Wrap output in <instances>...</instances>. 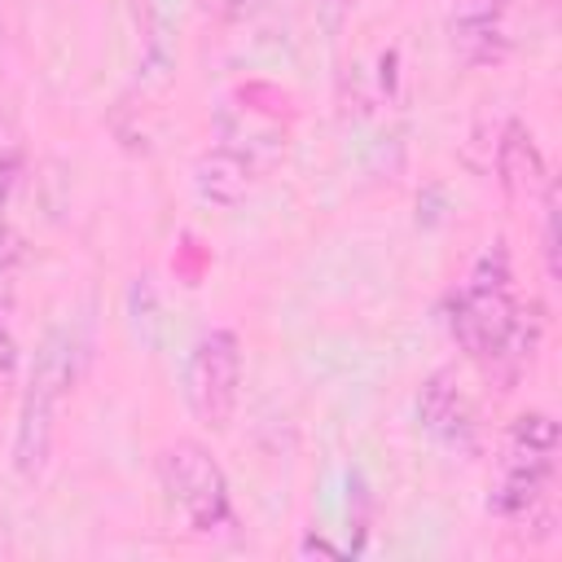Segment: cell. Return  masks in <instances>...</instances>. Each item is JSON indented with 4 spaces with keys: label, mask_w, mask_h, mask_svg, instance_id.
Listing matches in <instances>:
<instances>
[{
    "label": "cell",
    "mask_w": 562,
    "mask_h": 562,
    "mask_svg": "<svg viewBox=\"0 0 562 562\" xmlns=\"http://www.w3.org/2000/svg\"><path fill=\"white\" fill-rule=\"evenodd\" d=\"M514 312H518V303H514L509 250H505V241H492V246L479 255V263H474V272H470V281H465V290H461V294L452 299V307H448V334L457 338V347H461L470 360L487 364L492 351L501 347V338H505Z\"/></svg>",
    "instance_id": "obj_1"
},
{
    "label": "cell",
    "mask_w": 562,
    "mask_h": 562,
    "mask_svg": "<svg viewBox=\"0 0 562 562\" xmlns=\"http://www.w3.org/2000/svg\"><path fill=\"white\" fill-rule=\"evenodd\" d=\"M158 483L167 492V501L180 509V518L211 536L233 527V496H228V479L220 470V461L211 457L206 443L198 439H171L158 452Z\"/></svg>",
    "instance_id": "obj_2"
},
{
    "label": "cell",
    "mask_w": 562,
    "mask_h": 562,
    "mask_svg": "<svg viewBox=\"0 0 562 562\" xmlns=\"http://www.w3.org/2000/svg\"><path fill=\"white\" fill-rule=\"evenodd\" d=\"M75 382V364H70V338L53 334L35 360V373L26 382L22 408H18V430H13V465L18 474L35 479L53 452V426H57V400L66 395V386Z\"/></svg>",
    "instance_id": "obj_3"
},
{
    "label": "cell",
    "mask_w": 562,
    "mask_h": 562,
    "mask_svg": "<svg viewBox=\"0 0 562 562\" xmlns=\"http://www.w3.org/2000/svg\"><path fill=\"white\" fill-rule=\"evenodd\" d=\"M237 395H241V338L233 329H206L189 347L184 400L202 426L224 430L237 413Z\"/></svg>",
    "instance_id": "obj_4"
},
{
    "label": "cell",
    "mask_w": 562,
    "mask_h": 562,
    "mask_svg": "<svg viewBox=\"0 0 562 562\" xmlns=\"http://www.w3.org/2000/svg\"><path fill=\"white\" fill-rule=\"evenodd\" d=\"M518 0H457L448 13V44L465 66H496L514 44Z\"/></svg>",
    "instance_id": "obj_5"
},
{
    "label": "cell",
    "mask_w": 562,
    "mask_h": 562,
    "mask_svg": "<svg viewBox=\"0 0 562 562\" xmlns=\"http://www.w3.org/2000/svg\"><path fill=\"white\" fill-rule=\"evenodd\" d=\"M417 422L430 439H439L443 448L452 452H474L479 448V422H474V408L465 400V391L452 382L448 369L430 373L422 382V395H417Z\"/></svg>",
    "instance_id": "obj_6"
},
{
    "label": "cell",
    "mask_w": 562,
    "mask_h": 562,
    "mask_svg": "<svg viewBox=\"0 0 562 562\" xmlns=\"http://www.w3.org/2000/svg\"><path fill=\"white\" fill-rule=\"evenodd\" d=\"M549 479H553V457L509 448V461L501 470V483L492 487V509L501 518H527L544 501Z\"/></svg>",
    "instance_id": "obj_7"
},
{
    "label": "cell",
    "mask_w": 562,
    "mask_h": 562,
    "mask_svg": "<svg viewBox=\"0 0 562 562\" xmlns=\"http://www.w3.org/2000/svg\"><path fill=\"white\" fill-rule=\"evenodd\" d=\"M250 180H255L250 154L237 149V145H228V140L215 145V149H206V154L198 158V167H193V189H198V198L211 202V206H237V202L246 198Z\"/></svg>",
    "instance_id": "obj_8"
},
{
    "label": "cell",
    "mask_w": 562,
    "mask_h": 562,
    "mask_svg": "<svg viewBox=\"0 0 562 562\" xmlns=\"http://www.w3.org/2000/svg\"><path fill=\"white\" fill-rule=\"evenodd\" d=\"M496 176H501V184H505L509 198H522V193H531V189L544 184V158L536 149V136L518 119H509L501 127V140H496Z\"/></svg>",
    "instance_id": "obj_9"
},
{
    "label": "cell",
    "mask_w": 562,
    "mask_h": 562,
    "mask_svg": "<svg viewBox=\"0 0 562 562\" xmlns=\"http://www.w3.org/2000/svg\"><path fill=\"white\" fill-rule=\"evenodd\" d=\"M540 338H544V316H540V307H518L514 321H509V329H505V338H501V347H496L492 360L483 364L487 378H496V382L509 391V386L518 382V373L527 369V360L540 351Z\"/></svg>",
    "instance_id": "obj_10"
},
{
    "label": "cell",
    "mask_w": 562,
    "mask_h": 562,
    "mask_svg": "<svg viewBox=\"0 0 562 562\" xmlns=\"http://www.w3.org/2000/svg\"><path fill=\"white\" fill-rule=\"evenodd\" d=\"M509 448L553 457L558 452V422L549 413H518L509 426Z\"/></svg>",
    "instance_id": "obj_11"
},
{
    "label": "cell",
    "mask_w": 562,
    "mask_h": 562,
    "mask_svg": "<svg viewBox=\"0 0 562 562\" xmlns=\"http://www.w3.org/2000/svg\"><path fill=\"white\" fill-rule=\"evenodd\" d=\"M544 263H549V277L562 272V263H558V184H549V193H544Z\"/></svg>",
    "instance_id": "obj_12"
},
{
    "label": "cell",
    "mask_w": 562,
    "mask_h": 562,
    "mask_svg": "<svg viewBox=\"0 0 562 562\" xmlns=\"http://www.w3.org/2000/svg\"><path fill=\"white\" fill-rule=\"evenodd\" d=\"M18 180H22V149H0V211L9 206Z\"/></svg>",
    "instance_id": "obj_13"
},
{
    "label": "cell",
    "mask_w": 562,
    "mask_h": 562,
    "mask_svg": "<svg viewBox=\"0 0 562 562\" xmlns=\"http://www.w3.org/2000/svg\"><path fill=\"white\" fill-rule=\"evenodd\" d=\"M18 259H22V237L0 220V277H9Z\"/></svg>",
    "instance_id": "obj_14"
},
{
    "label": "cell",
    "mask_w": 562,
    "mask_h": 562,
    "mask_svg": "<svg viewBox=\"0 0 562 562\" xmlns=\"http://www.w3.org/2000/svg\"><path fill=\"white\" fill-rule=\"evenodd\" d=\"M18 338H13V329L4 325V316H0V373H13L18 369Z\"/></svg>",
    "instance_id": "obj_15"
},
{
    "label": "cell",
    "mask_w": 562,
    "mask_h": 562,
    "mask_svg": "<svg viewBox=\"0 0 562 562\" xmlns=\"http://www.w3.org/2000/svg\"><path fill=\"white\" fill-rule=\"evenodd\" d=\"M263 0H220V9L224 13H233V18H241V13H255Z\"/></svg>",
    "instance_id": "obj_16"
},
{
    "label": "cell",
    "mask_w": 562,
    "mask_h": 562,
    "mask_svg": "<svg viewBox=\"0 0 562 562\" xmlns=\"http://www.w3.org/2000/svg\"><path fill=\"white\" fill-rule=\"evenodd\" d=\"M299 553H325V558H334L338 549H329L325 540H303V544H299Z\"/></svg>",
    "instance_id": "obj_17"
}]
</instances>
